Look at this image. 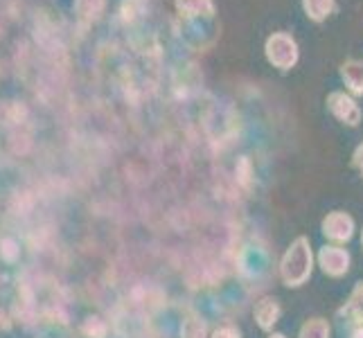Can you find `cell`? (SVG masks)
<instances>
[{
	"instance_id": "6da1fadb",
	"label": "cell",
	"mask_w": 363,
	"mask_h": 338,
	"mask_svg": "<svg viewBox=\"0 0 363 338\" xmlns=\"http://www.w3.org/2000/svg\"><path fill=\"white\" fill-rule=\"evenodd\" d=\"M264 52L269 64L280 70H289L298 61V43L286 32H273L264 43Z\"/></svg>"
},
{
	"instance_id": "7a4b0ae2",
	"label": "cell",
	"mask_w": 363,
	"mask_h": 338,
	"mask_svg": "<svg viewBox=\"0 0 363 338\" xmlns=\"http://www.w3.org/2000/svg\"><path fill=\"white\" fill-rule=\"evenodd\" d=\"M328 104H330L334 116L339 118L341 122L350 124V127H357V124H359L361 111H359V106H357V102L352 97H347L345 93H332L328 97Z\"/></svg>"
},
{
	"instance_id": "3957f363",
	"label": "cell",
	"mask_w": 363,
	"mask_h": 338,
	"mask_svg": "<svg viewBox=\"0 0 363 338\" xmlns=\"http://www.w3.org/2000/svg\"><path fill=\"white\" fill-rule=\"evenodd\" d=\"M177 11L187 21H212V16H215V3L212 0H177Z\"/></svg>"
},
{
	"instance_id": "277c9868",
	"label": "cell",
	"mask_w": 363,
	"mask_h": 338,
	"mask_svg": "<svg viewBox=\"0 0 363 338\" xmlns=\"http://www.w3.org/2000/svg\"><path fill=\"white\" fill-rule=\"evenodd\" d=\"M341 77L354 95H363V61L350 59L341 66Z\"/></svg>"
},
{
	"instance_id": "5b68a950",
	"label": "cell",
	"mask_w": 363,
	"mask_h": 338,
	"mask_svg": "<svg viewBox=\"0 0 363 338\" xmlns=\"http://www.w3.org/2000/svg\"><path fill=\"white\" fill-rule=\"evenodd\" d=\"M303 9L309 21L323 23L334 11V0H303Z\"/></svg>"
},
{
	"instance_id": "8992f818",
	"label": "cell",
	"mask_w": 363,
	"mask_h": 338,
	"mask_svg": "<svg viewBox=\"0 0 363 338\" xmlns=\"http://www.w3.org/2000/svg\"><path fill=\"white\" fill-rule=\"evenodd\" d=\"M354 162L361 167V171H363V145L357 149V154H354Z\"/></svg>"
}]
</instances>
